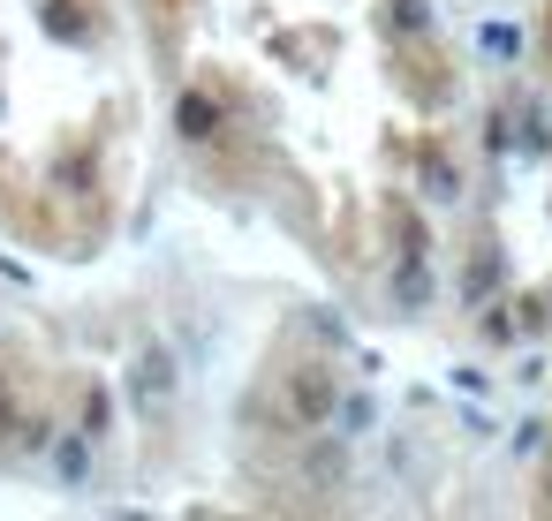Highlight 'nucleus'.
I'll use <instances>...</instances> for the list:
<instances>
[{"mask_svg":"<svg viewBox=\"0 0 552 521\" xmlns=\"http://www.w3.org/2000/svg\"><path fill=\"white\" fill-rule=\"evenodd\" d=\"M182 129H190V136H212V99H182Z\"/></svg>","mask_w":552,"mask_h":521,"instance_id":"obj_2","label":"nucleus"},{"mask_svg":"<svg viewBox=\"0 0 552 521\" xmlns=\"http://www.w3.org/2000/svg\"><path fill=\"white\" fill-rule=\"evenodd\" d=\"M288 408H295L303 423H326V416H333V370L303 363V370L288 378Z\"/></svg>","mask_w":552,"mask_h":521,"instance_id":"obj_1","label":"nucleus"}]
</instances>
